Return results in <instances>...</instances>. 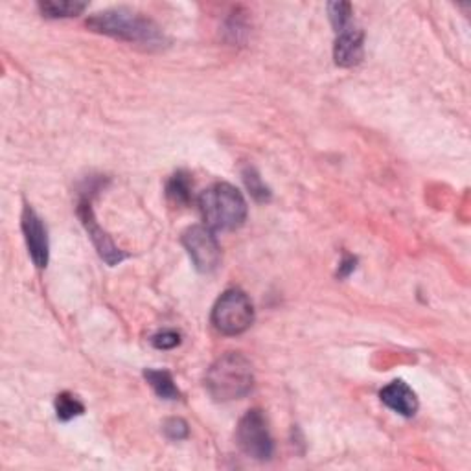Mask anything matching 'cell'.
I'll list each match as a JSON object with an SVG mask.
<instances>
[{
	"label": "cell",
	"mask_w": 471,
	"mask_h": 471,
	"mask_svg": "<svg viewBox=\"0 0 471 471\" xmlns=\"http://www.w3.org/2000/svg\"><path fill=\"white\" fill-rule=\"evenodd\" d=\"M354 269H355V258L345 256V259L341 261V266H339V276H348Z\"/></svg>",
	"instance_id": "d6986e66"
},
{
	"label": "cell",
	"mask_w": 471,
	"mask_h": 471,
	"mask_svg": "<svg viewBox=\"0 0 471 471\" xmlns=\"http://www.w3.org/2000/svg\"><path fill=\"white\" fill-rule=\"evenodd\" d=\"M20 227H22V234L26 240V247H28V252L32 256V261L36 264V267L44 269L48 266V258H50L48 230L43 220L37 216V212L28 204H26L22 211Z\"/></svg>",
	"instance_id": "ba28073f"
},
{
	"label": "cell",
	"mask_w": 471,
	"mask_h": 471,
	"mask_svg": "<svg viewBox=\"0 0 471 471\" xmlns=\"http://www.w3.org/2000/svg\"><path fill=\"white\" fill-rule=\"evenodd\" d=\"M236 440H238L240 450L254 460H269L275 451L273 436L267 427V420L261 411H249L236 429Z\"/></svg>",
	"instance_id": "5b68a950"
},
{
	"label": "cell",
	"mask_w": 471,
	"mask_h": 471,
	"mask_svg": "<svg viewBox=\"0 0 471 471\" xmlns=\"http://www.w3.org/2000/svg\"><path fill=\"white\" fill-rule=\"evenodd\" d=\"M379 398L388 409H392L405 418L414 416L418 411V398L414 395V390L405 381H400V379L388 383L381 390Z\"/></svg>",
	"instance_id": "30bf717a"
},
{
	"label": "cell",
	"mask_w": 471,
	"mask_h": 471,
	"mask_svg": "<svg viewBox=\"0 0 471 471\" xmlns=\"http://www.w3.org/2000/svg\"><path fill=\"white\" fill-rule=\"evenodd\" d=\"M151 345L159 350H172L180 345V333L173 330H166L151 337Z\"/></svg>",
	"instance_id": "ac0fdd59"
},
{
	"label": "cell",
	"mask_w": 471,
	"mask_h": 471,
	"mask_svg": "<svg viewBox=\"0 0 471 471\" xmlns=\"http://www.w3.org/2000/svg\"><path fill=\"white\" fill-rule=\"evenodd\" d=\"M77 216H80V220H82V223L89 234L92 245L96 247L100 258L106 261L108 266H118L120 261H124L127 258V254L115 245V242L111 240V236L98 225L94 212H92L91 201L87 197H84L80 201V204H77Z\"/></svg>",
	"instance_id": "52a82bcc"
},
{
	"label": "cell",
	"mask_w": 471,
	"mask_h": 471,
	"mask_svg": "<svg viewBox=\"0 0 471 471\" xmlns=\"http://www.w3.org/2000/svg\"><path fill=\"white\" fill-rule=\"evenodd\" d=\"M168 199L177 206H187L192 201V179L187 172H177L166 185Z\"/></svg>",
	"instance_id": "7c38bea8"
},
{
	"label": "cell",
	"mask_w": 471,
	"mask_h": 471,
	"mask_svg": "<svg viewBox=\"0 0 471 471\" xmlns=\"http://www.w3.org/2000/svg\"><path fill=\"white\" fill-rule=\"evenodd\" d=\"M164 435L170 438V440H185L188 438L190 435V427L188 424L182 420V418H168V420L164 422Z\"/></svg>",
	"instance_id": "e0dca14e"
},
{
	"label": "cell",
	"mask_w": 471,
	"mask_h": 471,
	"mask_svg": "<svg viewBox=\"0 0 471 471\" xmlns=\"http://www.w3.org/2000/svg\"><path fill=\"white\" fill-rule=\"evenodd\" d=\"M144 378L159 398H163V400H179L180 398V392H179L170 372L148 369L144 372Z\"/></svg>",
	"instance_id": "8fae6325"
},
{
	"label": "cell",
	"mask_w": 471,
	"mask_h": 471,
	"mask_svg": "<svg viewBox=\"0 0 471 471\" xmlns=\"http://www.w3.org/2000/svg\"><path fill=\"white\" fill-rule=\"evenodd\" d=\"M85 412V405L77 400L70 392H61L56 398V414L61 422H68L76 416H82Z\"/></svg>",
	"instance_id": "5bb4252c"
},
{
	"label": "cell",
	"mask_w": 471,
	"mask_h": 471,
	"mask_svg": "<svg viewBox=\"0 0 471 471\" xmlns=\"http://www.w3.org/2000/svg\"><path fill=\"white\" fill-rule=\"evenodd\" d=\"M39 10L43 15L50 19H68V17H77L82 15L87 10L85 3H77V0H44V3H39Z\"/></svg>",
	"instance_id": "4fadbf2b"
},
{
	"label": "cell",
	"mask_w": 471,
	"mask_h": 471,
	"mask_svg": "<svg viewBox=\"0 0 471 471\" xmlns=\"http://www.w3.org/2000/svg\"><path fill=\"white\" fill-rule=\"evenodd\" d=\"M333 60L339 67H354L363 60V32L355 26L337 34Z\"/></svg>",
	"instance_id": "9c48e42d"
},
{
	"label": "cell",
	"mask_w": 471,
	"mask_h": 471,
	"mask_svg": "<svg viewBox=\"0 0 471 471\" xmlns=\"http://www.w3.org/2000/svg\"><path fill=\"white\" fill-rule=\"evenodd\" d=\"M328 13H330V20L337 34L347 30L348 26H352V4L350 3H330Z\"/></svg>",
	"instance_id": "9a60e30c"
},
{
	"label": "cell",
	"mask_w": 471,
	"mask_h": 471,
	"mask_svg": "<svg viewBox=\"0 0 471 471\" xmlns=\"http://www.w3.org/2000/svg\"><path fill=\"white\" fill-rule=\"evenodd\" d=\"M199 208L206 227L212 230H234L247 220V201L228 182H218L204 190L199 197Z\"/></svg>",
	"instance_id": "3957f363"
},
{
	"label": "cell",
	"mask_w": 471,
	"mask_h": 471,
	"mask_svg": "<svg viewBox=\"0 0 471 471\" xmlns=\"http://www.w3.org/2000/svg\"><path fill=\"white\" fill-rule=\"evenodd\" d=\"M254 323V306L242 290L225 291L214 309L212 324L223 335H240Z\"/></svg>",
	"instance_id": "277c9868"
},
{
	"label": "cell",
	"mask_w": 471,
	"mask_h": 471,
	"mask_svg": "<svg viewBox=\"0 0 471 471\" xmlns=\"http://www.w3.org/2000/svg\"><path fill=\"white\" fill-rule=\"evenodd\" d=\"M252 364L245 355L238 352H228L214 361L204 378L208 395L216 402L242 400L252 390Z\"/></svg>",
	"instance_id": "7a4b0ae2"
},
{
	"label": "cell",
	"mask_w": 471,
	"mask_h": 471,
	"mask_svg": "<svg viewBox=\"0 0 471 471\" xmlns=\"http://www.w3.org/2000/svg\"><path fill=\"white\" fill-rule=\"evenodd\" d=\"M182 245L188 251L194 266L201 273H212L221 261V247L216 240L212 228L194 225L182 232Z\"/></svg>",
	"instance_id": "8992f818"
},
{
	"label": "cell",
	"mask_w": 471,
	"mask_h": 471,
	"mask_svg": "<svg viewBox=\"0 0 471 471\" xmlns=\"http://www.w3.org/2000/svg\"><path fill=\"white\" fill-rule=\"evenodd\" d=\"M87 26L96 34L142 44L146 48H161L166 41L159 26L151 19L127 8H115L96 13L87 20Z\"/></svg>",
	"instance_id": "6da1fadb"
},
{
	"label": "cell",
	"mask_w": 471,
	"mask_h": 471,
	"mask_svg": "<svg viewBox=\"0 0 471 471\" xmlns=\"http://www.w3.org/2000/svg\"><path fill=\"white\" fill-rule=\"evenodd\" d=\"M243 180H245V185L251 192V196L259 201V203H266L271 199V190L264 185V182H261V177L258 175V172L254 168H245L243 170Z\"/></svg>",
	"instance_id": "2e32d148"
}]
</instances>
